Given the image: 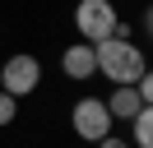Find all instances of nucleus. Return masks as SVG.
I'll list each match as a JSON object with an SVG mask.
<instances>
[{"instance_id":"423d86ee","label":"nucleus","mask_w":153,"mask_h":148,"mask_svg":"<svg viewBox=\"0 0 153 148\" xmlns=\"http://www.w3.org/2000/svg\"><path fill=\"white\" fill-rule=\"evenodd\" d=\"M144 107H153V102H144L139 92H134V83H130V88H111V97H107V116H111V120H125V125H130Z\"/></svg>"},{"instance_id":"1a4fd4ad","label":"nucleus","mask_w":153,"mask_h":148,"mask_svg":"<svg viewBox=\"0 0 153 148\" xmlns=\"http://www.w3.org/2000/svg\"><path fill=\"white\" fill-rule=\"evenodd\" d=\"M97 148H130V144H125L121 134H107V139H102V144H97Z\"/></svg>"},{"instance_id":"39448f33","label":"nucleus","mask_w":153,"mask_h":148,"mask_svg":"<svg viewBox=\"0 0 153 148\" xmlns=\"http://www.w3.org/2000/svg\"><path fill=\"white\" fill-rule=\"evenodd\" d=\"M60 70H65V79H74V83H88L97 74V56H93V46L88 42H74V46H65L60 51Z\"/></svg>"},{"instance_id":"f257e3e1","label":"nucleus","mask_w":153,"mask_h":148,"mask_svg":"<svg viewBox=\"0 0 153 148\" xmlns=\"http://www.w3.org/2000/svg\"><path fill=\"white\" fill-rule=\"evenodd\" d=\"M93 56H97V74L111 79V88H130L139 74H149V60H144L139 42H130V28H116L111 37H102L93 46Z\"/></svg>"},{"instance_id":"20e7f679","label":"nucleus","mask_w":153,"mask_h":148,"mask_svg":"<svg viewBox=\"0 0 153 148\" xmlns=\"http://www.w3.org/2000/svg\"><path fill=\"white\" fill-rule=\"evenodd\" d=\"M116 120L107 116V102L102 97H79L74 107H70V130H74L84 144H102L107 134H111Z\"/></svg>"},{"instance_id":"f03ea898","label":"nucleus","mask_w":153,"mask_h":148,"mask_svg":"<svg viewBox=\"0 0 153 148\" xmlns=\"http://www.w3.org/2000/svg\"><path fill=\"white\" fill-rule=\"evenodd\" d=\"M74 28H79V37L88 46H97L102 37H111L121 28V14H116L111 0H79L74 5Z\"/></svg>"},{"instance_id":"6e6552de","label":"nucleus","mask_w":153,"mask_h":148,"mask_svg":"<svg viewBox=\"0 0 153 148\" xmlns=\"http://www.w3.org/2000/svg\"><path fill=\"white\" fill-rule=\"evenodd\" d=\"M14 116H19V102H14L10 92H0V130H5V125H14Z\"/></svg>"},{"instance_id":"0eeeda50","label":"nucleus","mask_w":153,"mask_h":148,"mask_svg":"<svg viewBox=\"0 0 153 148\" xmlns=\"http://www.w3.org/2000/svg\"><path fill=\"white\" fill-rule=\"evenodd\" d=\"M130 148H153V107H144L139 116L130 120V139H125Z\"/></svg>"},{"instance_id":"7ed1b4c3","label":"nucleus","mask_w":153,"mask_h":148,"mask_svg":"<svg viewBox=\"0 0 153 148\" xmlns=\"http://www.w3.org/2000/svg\"><path fill=\"white\" fill-rule=\"evenodd\" d=\"M37 83H42V60L37 56L14 51L10 60L0 65V92H10L14 102H23L28 92H37Z\"/></svg>"}]
</instances>
